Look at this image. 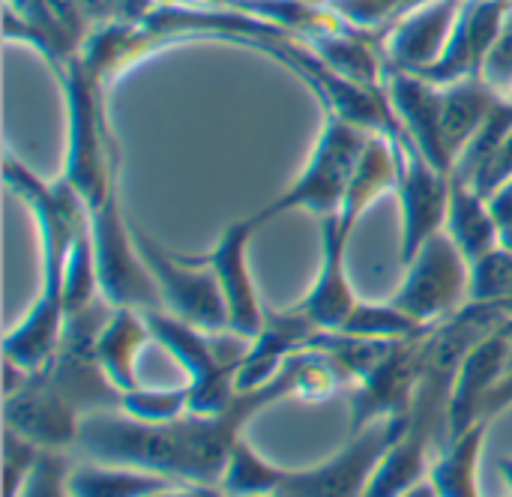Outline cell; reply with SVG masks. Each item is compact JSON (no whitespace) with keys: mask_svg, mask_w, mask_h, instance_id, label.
Instances as JSON below:
<instances>
[{"mask_svg":"<svg viewBox=\"0 0 512 497\" xmlns=\"http://www.w3.org/2000/svg\"><path fill=\"white\" fill-rule=\"evenodd\" d=\"M390 138L396 144V162H399V180H396V198L402 210L399 258L402 264H408L432 234L444 231L453 180L450 174L438 171L405 132H396Z\"/></svg>","mask_w":512,"mask_h":497,"instance_id":"obj_10","label":"cell"},{"mask_svg":"<svg viewBox=\"0 0 512 497\" xmlns=\"http://www.w3.org/2000/svg\"><path fill=\"white\" fill-rule=\"evenodd\" d=\"M96 33L81 0H6L3 36L30 45L57 75Z\"/></svg>","mask_w":512,"mask_h":497,"instance_id":"obj_9","label":"cell"},{"mask_svg":"<svg viewBox=\"0 0 512 497\" xmlns=\"http://www.w3.org/2000/svg\"><path fill=\"white\" fill-rule=\"evenodd\" d=\"M327 6L357 30L381 36L390 24H396L405 15L408 0H327Z\"/></svg>","mask_w":512,"mask_h":497,"instance_id":"obj_29","label":"cell"},{"mask_svg":"<svg viewBox=\"0 0 512 497\" xmlns=\"http://www.w3.org/2000/svg\"><path fill=\"white\" fill-rule=\"evenodd\" d=\"M69 459L60 450H39V459L21 486L18 497H72L69 492Z\"/></svg>","mask_w":512,"mask_h":497,"instance_id":"obj_30","label":"cell"},{"mask_svg":"<svg viewBox=\"0 0 512 497\" xmlns=\"http://www.w3.org/2000/svg\"><path fill=\"white\" fill-rule=\"evenodd\" d=\"M132 237H135V246H138L147 270L153 273V279L159 285L165 312H171L201 330H210V333L231 330L228 303H225L222 285L210 267L195 264L189 255L168 252L138 225H132Z\"/></svg>","mask_w":512,"mask_h":497,"instance_id":"obj_8","label":"cell"},{"mask_svg":"<svg viewBox=\"0 0 512 497\" xmlns=\"http://www.w3.org/2000/svg\"><path fill=\"white\" fill-rule=\"evenodd\" d=\"M432 327L414 321L402 309H396L390 300L387 303H357V309L348 315L339 333L348 336H363V339H381V342H402L429 333Z\"/></svg>","mask_w":512,"mask_h":497,"instance_id":"obj_26","label":"cell"},{"mask_svg":"<svg viewBox=\"0 0 512 497\" xmlns=\"http://www.w3.org/2000/svg\"><path fill=\"white\" fill-rule=\"evenodd\" d=\"M504 99H507V102H510V105H512V87H510V90H507V93H504Z\"/></svg>","mask_w":512,"mask_h":497,"instance_id":"obj_41","label":"cell"},{"mask_svg":"<svg viewBox=\"0 0 512 497\" xmlns=\"http://www.w3.org/2000/svg\"><path fill=\"white\" fill-rule=\"evenodd\" d=\"M423 3H429V0H408V9H405V15H408L411 9H417V6H423Z\"/></svg>","mask_w":512,"mask_h":497,"instance_id":"obj_39","label":"cell"},{"mask_svg":"<svg viewBox=\"0 0 512 497\" xmlns=\"http://www.w3.org/2000/svg\"><path fill=\"white\" fill-rule=\"evenodd\" d=\"M483 78L492 90H498L501 96L512 87V6L507 21H504V30L492 48V54L486 57V66H483Z\"/></svg>","mask_w":512,"mask_h":497,"instance_id":"obj_32","label":"cell"},{"mask_svg":"<svg viewBox=\"0 0 512 497\" xmlns=\"http://www.w3.org/2000/svg\"><path fill=\"white\" fill-rule=\"evenodd\" d=\"M279 477H282V468L267 462L264 456H258L255 447L246 438H240L234 444L231 459L225 465V474L219 480V492L225 497L273 495Z\"/></svg>","mask_w":512,"mask_h":497,"instance_id":"obj_25","label":"cell"},{"mask_svg":"<svg viewBox=\"0 0 512 497\" xmlns=\"http://www.w3.org/2000/svg\"><path fill=\"white\" fill-rule=\"evenodd\" d=\"M321 267L318 279L309 288V294L294 306L300 315H306L318 330H342L348 315L357 309V294L348 282V243L351 234L339 225L336 213L321 216Z\"/></svg>","mask_w":512,"mask_h":497,"instance_id":"obj_17","label":"cell"},{"mask_svg":"<svg viewBox=\"0 0 512 497\" xmlns=\"http://www.w3.org/2000/svg\"><path fill=\"white\" fill-rule=\"evenodd\" d=\"M3 177L9 189L30 207L39 231V294L27 315L3 339V357L24 372H39L48 366L60 345L66 303H63V273L75 237L90 228V210L84 198L57 177L54 183L33 174L9 150L3 153Z\"/></svg>","mask_w":512,"mask_h":497,"instance_id":"obj_2","label":"cell"},{"mask_svg":"<svg viewBox=\"0 0 512 497\" xmlns=\"http://www.w3.org/2000/svg\"><path fill=\"white\" fill-rule=\"evenodd\" d=\"M396 180H399V162H396V144L390 135L375 132L366 144V153L351 177V186L336 210L339 225L354 234L360 216L384 195V192H396Z\"/></svg>","mask_w":512,"mask_h":497,"instance_id":"obj_20","label":"cell"},{"mask_svg":"<svg viewBox=\"0 0 512 497\" xmlns=\"http://www.w3.org/2000/svg\"><path fill=\"white\" fill-rule=\"evenodd\" d=\"M507 180H512V129L504 135V141L498 144V150L489 156V162L483 165V171L474 177V189L483 195V198H489L495 189H501Z\"/></svg>","mask_w":512,"mask_h":497,"instance_id":"obj_33","label":"cell"},{"mask_svg":"<svg viewBox=\"0 0 512 497\" xmlns=\"http://www.w3.org/2000/svg\"><path fill=\"white\" fill-rule=\"evenodd\" d=\"M180 483L153 471L120 468V465H78L69 471L72 497H156Z\"/></svg>","mask_w":512,"mask_h":497,"instance_id":"obj_23","label":"cell"},{"mask_svg":"<svg viewBox=\"0 0 512 497\" xmlns=\"http://www.w3.org/2000/svg\"><path fill=\"white\" fill-rule=\"evenodd\" d=\"M156 497H225L219 489L213 486H177V489H168Z\"/></svg>","mask_w":512,"mask_h":497,"instance_id":"obj_36","label":"cell"},{"mask_svg":"<svg viewBox=\"0 0 512 497\" xmlns=\"http://www.w3.org/2000/svg\"><path fill=\"white\" fill-rule=\"evenodd\" d=\"M432 330L423 336L396 342L390 354L363 381L351 387V432H360L375 420L408 414L414 390L423 375Z\"/></svg>","mask_w":512,"mask_h":497,"instance_id":"obj_11","label":"cell"},{"mask_svg":"<svg viewBox=\"0 0 512 497\" xmlns=\"http://www.w3.org/2000/svg\"><path fill=\"white\" fill-rule=\"evenodd\" d=\"M255 231H261V222L255 219V213L234 219L222 237L216 240L213 249H207L204 255H189L195 264H204L213 270V276L222 285L225 303H228V318H231V333L255 339L264 327V306L261 297L255 291V279H252V267H249V246Z\"/></svg>","mask_w":512,"mask_h":497,"instance_id":"obj_12","label":"cell"},{"mask_svg":"<svg viewBox=\"0 0 512 497\" xmlns=\"http://www.w3.org/2000/svg\"><path fill=\"white\" fill-rule=\"evenodd\" d=\"M390 303L426 327L444 324L471 303V264L447 231L432 234L405 264V279Z\"/></svg>","mask_w":512,"mask_h":497,"instance_id":"obj_5","label":"cell"},{"mask_svg":"<svg viewBox=\"0 0 512 497\" xmlns=\"http://www.w3.org/2000/svg\"><path fill=\"white\" fill-rule=\"evenodd\" d=\"M507 408H512V354H510V360H507V366H504V372H501V378L495 381V387H492L489 399H486L483 420L492 426V420H495L498 414H504Z\"/></svg>","mask_w":512,"mask_h":497,"instance_id":"obj_34","label":"cell"},{"mask_svg":"<svg viewBox=\"0 0 512 497\" xmlns=\"http://www.w3.org/2000/svg\"><path fill=\"white\" fill-rule=\"evenodd\" d=\"M495 468H498V474L504 477L507 489L512 492V459H498V462H495Z\"/></svg>","mask_w":512,"mask_h":497,"instance_id":"obj_37","label":"cell"},{"mask_svg":"<svg viewBox=\"0 0 512 497\" xmlns=\"http://www.w3.org/2000/svg\"><path fill=\"white\" fill-rule=\"evenodd\" d=\"M303 357L306 351L294 354L273 381L240 393L234 405L216 417L183 414L171 423H138L120 411L87 414L81 420L75 453L99 465L153 471L177 480L180 486L219 489L231 450L243 438L246 423L258 411L297 396Z\"/></svg>","mask_w":512,"mask_h":497,"instance_id":"obj_1","label":"cell"},{"mask_svg":"<svg viewBox=\"0 0 512 497\" xmlns=\"http://www.w3.org/2000/svg\"><path fill=\"white\" fill-rule=\"evenodd\" d=\"M3 399L6 429L39 450H75L84 414L66 402V396L42 372H30L27 381Z\"/></svg>","mask_w":512,"mask_h":497,"instance_id":"obj_13","label":"cell"},{"mask_svg":"<svg viewBox=\"0 0 512 497\" xmlns=\"http://www.w3.org/2000/svg\"><path fill=\"white\" fill-rule=\"evenodd\" d=\"M510 354L512 318L507 315L489 336H483L465 354V360L459 366L456 387H453V396H450V411H447V435H450V441H456L465 432H471L474 426L486 423L483 420L486 399H489L495 381L501 378Z\"/></svg>","mask_w":512,"mask_h":497,"instance_id":"obj_15","label":"cell"},{"mask_svg":"<svg viewBox=\"0 0 512 497\" xmlns=\"http://www.w3.org/2000/svg\"><path fill=\"white\" fill-rule=\"evenodd\" d=\"M498 102L501 93L492 90L483 75L441 84V129L453 162L468 147V141L480 132V126L492 117Z\"/></svg>","mask_w":512,"mask_h":497,"instance_id":"obj_21","label":"cell"},{"mask_svg":"<svg viewBox=\"0 0 512 497\" xmlns=\"http://www.w3.org/2000/svg\"><path fill=\"white\" fill-rule=\"evenodd\" d=\"M321 111H324V123H321L309 162L303 165V171L285 192H279L273 201L255 210V219L261 222V228L294 210H306L318 219L339 210L351 186V177L366 153V144L375 132L339 117L330 108H321Z\"/></svg>","mask_w":512,"mask_h":497,"instance_id":"obj_4","label":"cell"},{"mask_svg":"<svg viewBox=\"0 0 512 497\" xmlns=\"http://www.w3.org/2000/svg\"><path fill=\"white\" fill-rule=\"evenodd\" d=\"M90 231L102 297L111 306H129L138 312L165 309L159 285L135 246L132 222H126L123 216L120 195H114L105 207L90 213Z\"/></svg>","mask_w":512,"mask_h":497,"instance_id":"obj_7","label":"cell"},{"mask_svg":"<svg viewBox=\"0 0 512 497\" xmlns=\"http://www.w3.org/2000/svg\"><path fill=\"white\" fill-rule=\"evenodd\" d=\"M309 3H327V0H309Z\"/></svg>","mask_w":512,"mask_h":497,"instance_id":"obj_42","label":"cell"},{"mask_svg":"<svg viewBox=\"0 0 512 497\" xmlns=\"http://www.w3.org/2000/svg\"><path fill=\"white\" fill-rule=\"evenodd\" d=\"M252 497H273V495H252Z\"/></svg>","mask_w":512,"mask_h":497,"instance_id":"obj_43","label":"cell"},{"mask_svg":"<svg viewBox=\"0 0 512 497\" xmlns=\"http://www.w3.org/2000/svg\"><path fill=\"white\" fill-rule=\"evenodd\" d=\"M384 90H387L393 117L399 123V132H405L414 141V147L438 171L450 174L453 156L444 144V129H441V84H435L417 72L387 66Z\"/></svg>","mask_w":512,"mask_h":497,"instance_id":"obj_14","label":"cell"},{"mask_svg":"<svg viewBox=\"0 0 512 497\" xmlns=\"http://www.w3.org/2000/svg\"><path fill=\"white\" fill-rule=\"evenodd\" d=\"M54 78L66 105V159L60 177L96 213L120 195V150L105 111L108 87L84 66L81 54Z\"/></svg>","mask_w":512,"mask_h":497,"instance_id":"obj_3","label":"cell"},{"mask_svg":"<svg viewBox=\"0 0 512 497\" xmlns=\"http://www.w3.org/2000/svg\"><path fill=\"white\" fill-rule=\"evenodd\" d=\"M512 300V249L498 246L471 264V303H510Z\"/></svg>","mask_w":512,"mask_h":497,"instance_id":"obj_28","label":"cell"},{"mask_svg":"<svg viewBox=\"0 0 512 497\" xmlns=\"http://www.w3.org/2000/svg\"><path fill=\"white\" fill-rule=\"evenodd\" d=\"M150 327L144 321V312L129 306H114L105 327L96 336V357L108 381L129 393L138 387V354L150 342Z\"/></svg>","mask_w":512,"mask_h":497,"instance_id":"obj_19","label":"cell"},{"mask_svg":"<svg viewBox=\"0 0 512 497\" xmlns=\"http://www.w3.org/2000/svg\"><path fill=\"white\" fill-rule=\"evenodd\" d=\"M504 312H507V315L512 318V300H510V303H504Z\"/></svg>","mask_w":512,"mask_h":497,"instance_id":"obj_40","label":"cell"},{"mask_svg":"<svg viewBox=\"0 0 512 497\" xmlns=\"http://www.w3.org/2000/svg\"><path fill=\"white\" fill-rule=\"evenodd\" d=\"M489 207H492V216L498 219L501 231L512 228V180H507L501 189H495L489 195Z\"/></svg>","mask_w":512,"mask_h":497,"instance_id":"obj_35","label":"cell"},{"mask_svg":"<svg viewBox=\"0 0 512 497\" xmlns=\"http://www.w3.org/2000/svg\"><path fill=\"white\" fill-rule=\"evenodd\" d=\"M489 423L474 426L462 438L450 441L432 462L429 483L435 486L438 497H480L477 486V462L486 444Z\"/></svg>","mask_w":512,"mask_h":497,"instance_id":"obj_24","label":"cell"},{"mask_svg":"<svg viewBox=\"0 0 512 497\" xmlns=\"http://www.w3.org/2000/svg\"><path fill=\"white\" fill-rule=\"evenodd\" d=\"M444 231L462 249V255L468 258V264L480 261L492 249H498L501 246V237H504L498 219L492 216L489 198H483L471 183H462V180H453L450 210H447Z\"/></svg>","mask_w":512,"mask_h":497,"instance_id":"obj_22","label":"cell"},{"mask_svg":"<svg viewBox=\"0 0 512 497\" xmlns=\"http://www.w3.org/2000/svg\"><path fill=\"white\" fill-rule=\"evenodd\" d=\"M405 426H408L405 414L375 420L366 429L351 432L342 453L333 456L330 462L303 471L282 468L273 497H363L378 465L399 441Z\"/></svg>","mask_w":512,"mask_h":497,"instance_id":"obj_6","label":"cell"},{"mask_svg":"<svg viewBox=\"0 0 512 497\" xmlns=\"http://www.w3.org/2000/svg\"><path fill=\"white\" fill-rule=\"evenodd\" d=\"M39 459V447L6 429L3 435V480H6V497H18L21 486L27 483L33 465Z\"/></svg>","mask_w":512,"mask_h":497,"instance_id":"obj_31","label":"cell"},{"mask_svg":"<svg viewBox=\"0 0 512 497\" xmlns=\"http://www.w3.org/2000/svg\"><path fill=\"white\" fill-rule=\"evenodd\" d=\"M465 3L468 0H429L402 15L378 36L384 63L390 69L426 72L447 48Z\"/></svg>","mask_w":512,"mask_h":497,"instance_id":"obj_16","label":"cell"},{"mask_svg":"<svg viewBox=\"0 0 512 497\" xmlns=\"http://www.w3.org/2000/svg\"><path fill=\"white\" fill-rule=\"evenodd\" d=\"M120 414L138 423H171L189 414V384L183 387H135L123 393Z\"/></svg>","mask_w":512,"mask_h":497,"instance_id":"obj_27","label":"cell"},{"mask_svg":"<svg viewBox=\"0 0 512 497\" xmlns=\"http://www.w3.org/2000/svg\"><path fill=\"white\" fill-rule=\"evenodd\" d=\"M405 497H438V492H435V486H432L429 480H423L417 489H411Z\"/></svg>","mask_w":512,"mask_h":497,"instance_id":"obj_38","label":"cell"},{"mask_svg":"<svg viewBox=\"0 0 512 497\" xmlns=\"http://www.w3.org/2000/svg\"><path fill=\"white\" fill-rule=\"evenodd\" d=\"M318 333V327L300 315L294 306L285 312H264V327L261 333L249 342V354L240 366L237 375V390H258L267 381H273L279 375V369L300 351L309 348L312 336Z\"/></svg>","mask_w":512,"mask_h":497,"instance_id":"obj_18","label":"cell"}]
</instances>
